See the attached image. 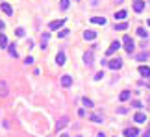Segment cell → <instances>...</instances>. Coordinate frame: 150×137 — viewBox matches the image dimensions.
I'll return each instance as SVG.
<instances>
[{
  "label": "cell",
  "instance_id": "f546056e",
  "mask_svg": "<svg viewBox=\"0 0 150 137\" xmlns=\"http://www.w3.org/2000/svg\"><path fill=\"white\" fill-rule=\"evenodd\" d=\"M69 35V30H61L60 33H58V37H67Z\"/></svg>",
  "mask_w": 150,
  "mask_h": 137
},
{
  "label": "cell",
  "instance_id": "74e56055",
  "mask_svg": "<svg viewBox=\"0 0 150 137\" xmlns=\"http://www.w3.org/2000/svg\"><path fill=\"white\" fill-rule=\"evenodd\" d=\"M98 137H106V135H104V134H102V132H100V134H98Z\"/></svg>",
  "mask_w": 150,
  "mask_h": 137
},
{
  "label": "cell",
  "instance_id": "9a60e30c",
  "mask_svg": "<svg viewBox=\"0 0 150 137\" xmlns=\"http://www.w3.org/2000/svg\"><path fill=\"white\" fill-rule=\"evenodd\" d=\"M113 17H115V21H124V19L128 17V11H126V9H121V11H117Z\"/></svg>",
  "mask_w": 150,
  "mask_h": 137
},
{
  "label": "cell",
  "instance_id": "603a6c76",
  "mask_svg": "<svg viewBox=\"0 0 150 137\" xmlns=\"http://www.w3.org/2000/svg\"><path fill=\"white\" fill-rule=\"evenodd\" d=\"M119 98H121V102H126V100H128V98H130V91H122V93H121V96H119Z\"/></svg>",
  "mask_w": 150,
  "mask_h": 137
},
{
  "label": "cell",
  "instance_id": "ba28073f",
  "mask_svg": "<svg viewBox=\"0 0 150 137\" xmlns=\"http://www.w3.org/2000/svg\"><path fill=\"white\" fill-rule=\"evenodd\" d=\"M133 120H135L137 124H141V122H147V115H145L143 111H137L135 115H133Z\"/></svg>",
  "mask_w": 150,
  "mask_h": 137
},
{
  "label": "cell",
  "instance_id": "484cf974",
  "mask_svg": "<svg viewBox=\"0 0 150 137\" xmlns=\"http://www.w3.org/2000/svg\"><path fill=\"white\" fill-rule=\"evenodd\" d=\"M128 28V24L126 22H119V24H115V30H119V32H122V30Z\"/></svg>",
  "mask_w": 150,
  "mask_h": 137
},
{
  "label": "cell",
  "instance_id": "4fadbf2b",
  "mask_svg": "<svg viewBox=\"0 0 150 137\" xmlns=\"http://www.w3.org/2000/svg\"><path fill=\"white\" fill-rule=\"evenodd\" d=\"M84 39H85V41H93V39H96V32H93V30H85V32H84Z\"/></svg>",
  "mask_w": 150,
  "mask_h": 137
},
{
  "label": "cell",
  "instance_id": "e575fe53",
  "mask_svg": "<svg viewBox=\"0 0 150 137\" xmlns=\"http://www.w3.org/2000/svg\"><path fill=\"white\" fill-rule=\"evenodd\" d=\"M143 137H150V124H148V128H147V132L143 134Z\"/></svg>",
  "mask_w": 150,
  "mask_h": 137
},
{
  "label": "cell",
  "instance_id": "277c9868",
  "mask_svg": "<svg viewBox=\"0 0 150 137\" xmlns=\"http://www.w3.org/2000/svg\"><path fill=\"white\" fill-rule=\"evenodd\" d=\"M121 46H122V45H121V43H119V41H113V43H111V45H109V48H108V50H106V56H113V54H115V52H117V50H119V48H121Z\"/></svg>",
  "mask_w": 150,
  "mask_h": 137
},
{
  "label": "cell",
  "instance_id": "ffe728a7",
  "mask_svg": "<svg viewBox=\"0 0 150 137\" xmlns=\"http://www.w3.org/2000/svg\"><path fill=\"white\" fill-rule=\"evenodd\" d=\"M0 48H7V37L4 33H0Z\"/></svg>",
  "mask_w": 150,
  "mask_h": 137
},
{
  "label": "cell",
  "instance_id": "6da1fadb",
  "mask_svg": "<svg viewBox=\"0 0 150 137\" xmlns=\"http://www.w3.org/2000/svg\"><path fill=\"white\" fill-rule=\"evenodd\" d=\"M122 43H124V45H122V46H124V50H126L128 54H132V52H133V48H135V43H133V39L130 37V35H124Z\"/></svg>",
  "mask_w": 150,
  "mask_h": 137
},
{
  "label": "cell",
  "instance_id": "f35d334b",
  "mask_svg": "<svg viewBox=\"0 0 150 137\" xmlns=\"http://www.w3.org/2000/svg\"><path fill=\"white\" fill-rule=\"evenodd\" d=\"M148 26H150V19H148Z\"/></svg>",
  "mask_w": 150,
  "mask_h": 137
},
{
  "label": "cell",
  "instance_id": "52a82bcc",
  "mask_svg": "<svg viewBox=\"0 0 150 137\" xmlns=\"http://www.w3.org/2000/svg\"><path fill=\"white\" fill-rule=\"evenodd\" d=\"M61 85L63 87H70V85H72V76H70V74H63L61 76Z\"/></svg>",
  "mask_w": 150,
  "mask_h": 137
},
{
  "label": "cell",
  "instance_id": "8d00e7d4",
  "mask_svg": "<svg viewBox=\"0 0 150 137\" xmlns=\"http://www.w3.org/2000/svg\"><path fill=\"white\" fill-rule=\"evenodd\" d=\"M2 28H4V22H2V21H0V30H2Z\"/></svg>",
  "mask_w": 150,
  "mask_h": 137
},
{
  "label": "cell",
  "instance_id": "d4e9b609",
  "mask_svg": "<svg viewBox=\"0 0 150 137\" xmlns=\"http://www.w3.org/2000/svg\"><path fill=\"white\" fill-rule=\"evenodd\" d=\"M82 104H84L85 108H93V102H91L87 96H84V98H82Z\"/></svg>",
  "mask_w": 150,
  "mask_h": 137
},
{
  "label": "cell",
  "instance_id": "9c48e42d",
  "mask_svg": "<svg viewBox=\"0 0 150 137\" xmlns=\"http://www.w3.org/2000/svg\"><path fill=\"white\" fill-rule=\"evenodd\" d=\"M143 9H145V0H135V2H133V11H135V13H141Z\"/></svg>",
  "mask_w": 150,
  "mask_h": 137
},
{
  "label": "cell",
  "instance_id": "2e32d148",
  "mask_svg": "<svg viewBox=\"0 0 150 137\" xmlns=\"http://www.w3.org/2000/svg\"><path fill=\"white\" fill-rule=\"evenodd\" d=\"M84 63L87 65V67L93 65V52H85V54H84Z\"/></svg>",
  "mask_w": 150,
  "mask_h": 137
},
{
  "label": "cell",
  "instance_id": "7a4b0ae2",
  "mask_svg": "<svg viewBox=\"0 0 150 137\" xmlns=\"http://www.w3.org/2000/svg\"><path fill=\"white\" fill-rule=\"evenodd\" d=\"M9 95V85L6 80H0V98H6Z\"/></svg>",
  "mask_w": 150,
  "mask_h": 137
},
{
  "label": "cell",
  "instance_id": "5bb4252c",
  "mask_svg": "<svg viewBox=\"0 0 150 137\" xmlns=\"http://www.w3.org/2000/svg\"><path fill=\"white\" fill-rule=\"evenodd\" d=\"M65 61H67L65 52H58V54H56V63H58V65H65Z\"/></svg>",
  "mask_w": 150,
  "mask_h": 137
},
{
  "label": "cell",
  "instance_id": "7402d4cb",
  "mask_svg": "<svg viewBox=\"0 0 150 137\" xmlns=\"http://www.w3.org/2000/svg\"><path fill=\"white\" fill-rule=\"evenodd\" d=\"M7 52H9V56H11V57H17V56H19V54H17V48H15V45H13V46L7 45Z\"/></svg>",
  "mask_w": 150,
  "mask_h": 137
},
{
  "label": "cell",
  "instance_id": "5b68a950",
  "mask_svg": "<svg viewBox=\"0 0 150 137\" xmlns=\"http://www.w3.org/2000/svg\"><path fill=\"white\" fill-rule=\"evenodd\" d=\"M65 19H58V21H52V22H50V24H48V30H52V32H54V30H58V28H61V26L63 24H65Z\"/></svg>",
  "mask_w": 150,
  "mask_h": 137
},
{
  "label": "cell",
  "instance_id": "e0dca14e",
  "mask_svg": "<svg viewBox=\"0 0 150 137\" xmlns=\"http://www.w3.org/2000/svg\"><path fill=\"white\" fill-rule=\"evenodd\" d=\"M48 39H50V33H48V32L41 35V48H43V50H45L46 46H48V45H46V43H48Z\"/></svg>",
  "mask_w": 150,
  "mask_h": 137
},
{
  "label": "cell",
  "instance_id": "44dd1931",
  "mask_svg": "<svg viewBox=\"0 0 150 137\" xmlns=\"http://www.w3.org/2000/svg\"><path fill=\"white\" fill-rule=\"evenodd\" d=\"M91 120H93V122H102L104 117H102L100 113H94V115H91Z\"/></svg>",
  "mask_w": 150,
  "mask_h": 137
},
{
  "label": "cell",
  "instance_id": "7c38bea8",
  "mask_svg": "<svg viewBox=\"0 0 150 137\" xmlns=\"http://www.w3.org/2000/svg\"><path fill=\"white\" fill-rule=\"evenodd\" d=\"M139 74L143 78H150V67H148V65H141V67H139Z\"/></svg>",
  "mask_w": 150,
  "mask_h": 137
},
{
  "label": "cell",
  "instance_id": "30bf717a",
  "mask_svg": "<svg viewBox=\"0 0 150 137\" xmlns=\"http://www.w3.org/2000/svg\"><path fill=\"white\" fill-rule=\"evenodd\" d=\"M137 135H139L137 128H126L124 130V137H137Z\"/></svg>",
  "mask_w": 150,
  "mask_h": 137
},
{
  "label": "cell",
  "instance_id": "d6a6232c",
  "mask_svg": "<svg viewBox=\"0 0 150 137\" xmlns=\"http://www.w3.org/2000/svg\"><path fill=\"white\" fill-rule=\"evenodd\" d=\"M126 111H128V109H126V108H119V109H117V113H121V115H124Z\"/></svg>",
  "mask_w": 150,
  "mask_h": 137
},
{
  "label": "cell",
  "instance_id": "4dcf8cb0",
  "mask_svg": "<svg viewBox=\"0 0 150 137\" xmlns=\"http://www.w3.org/2000/svg\"><path fill=\"white\" fill-rule=\"evenodd\" d=\"M24 63H26V65H33V57H31V56H28V57L24 59Z\"/></svg>",
  "mask_w": 150,
  "mask_h": 137
},
{
  "label": "cell",
  "instance_id": "1f68e13d",
  "mask_svg": "<svg viewBox=\"0 0 150 137\" xmlns=\"http://www.w3.org/2000/svg\"><path fill=\"white\" fill-rule=\"evenodd\" d=\"M133 108H137V109H141V108H143V104H141V102H139V100H135V102H133Z\"/></svg>",
  "mask_w": 150,
  "mask_h": 137
},
{
  "label": "cell",
  "instance_id": "d590c367",
  "mask_svg": "<svg viewBox=\"0 0 150 137\" xmlns=\"http://www.w3.org/2000/svg\"><path fill=\"white\" fill-rule=\"evenodd\" d=\"M60 137H69V134H61V135H60Z\"/></svg>",
  "mask_w": 150,
  "mask_h": 137
},
{
  "label": "cell",
  "instance_id": "3957f363",
  "mask_svg": "<svg viewBox=\"0 0 150 137\" xmlns=\"http://www.w3.org/2000/svg\"><path fill=\"white\" fill-rule=\"evenodd\" d=\"M106 65H108V67L111 69V70H119V69L122 67V59H119V57H115V59H109Z\"/></svg>",
  "mask_w": 150,
  "mask_h": 137
},
{
  "label": "cell",
  "instance_id": "836d02e7",
  "mask_svg": "<svg viewBox=\"0 0 150 137\" xmlns=\"http://www.w3.org/2000/svg\"><path fill=\"white\" fill-rule=\"evenodd\" d=\"M98 4H100V0H91V6H93V7H96Z\"/></svg>",
  "mask_w": 150,
  "mask_h": 137
},
{
  "label": "cell",
  "instance_id": "8992f818",
  "mask_svg": "<svg viewBox=\"0 0 150 137\" xmlns=\"http://www.w3.org/2000/svg\"><path fill=\"white\" fill-rule=\"evenodd\" d=\"M67 124H69V117H61V119L56 122V132H61Z\"/></svg>",
  "mask_w": 150,
  "mask_h": 137
},
{
  "label": "cell",
  "instance_id": "cb8c5ba5",
  "mask_svg": "<svg viewBox=\"0 0 150 137\" xmlns=\"http://www.w3.org/2000/svg\"><path fill=\"white\" fill-rule=\"evenodd\" d=\"M137 35H139V37H148V33H147V30H145V28H137Z\"/></svg>",
  "mask_w": 150,
  "mask_h": 137
},
{
  "label": "cell",
  "instance_id": "f1b7e54d",
  "mask_svg": "<svg viewBox=\"0 0 150 137\" xmlns=\"http://www.w3.org/2000/svg\"><path fill=\"white\" fill-rule=\"evenodd\" d=\"M15 33H17L19 37H24V30H22V28H17V30H15Z\"/></svg>",
  "mask_w": 150,
  "mask_h": 137
},
{
  "label": "cell",
  "instance_id": "4316f807",
  "mask_svg": "<svg viewBox=\"0 0 150 137\" xmlns=\"http://www.w3.org/2000/svg\"><path fill=\"white\" fill-rule=\"evenodd\" d=\"M60 7H61L63 11H65L67 7H69V0H61V2H60Z\"/></svg>",
  "mask_w": 150,
  "mask_h": 137
},
{
  "label": "cell",
  "instance_id": "8fae6325",
  "mask_svg": "<svg viewBox=\"0 0 150 137\" xmlns=\"http://www.w3.org/2000/svg\"><path fill=\"white\" fill-rule=\"evenodd\" d=\"M0 9H2L6 15H13V7H11L7 2H2V4H0Z\"/></svg>",
  "mask_w": 150,
  "mask_h": 137
},
{
  "label": "cell",
  "instance_id": "83f0119b",
  "mask_svg": "<svg viewBox=\"0 0 150 137\" xmlns=\"http://www.w3.org/2000/svg\"><path fill=\"white\" fill-rule=\"evenodd\" d=\"M102 78H104V72H96V74L93 76V80H94V82H98V80H102Z\"/></svg>",
  "mask_w": 150,
  "mask_h": 137
},
{
  "label": "cell",
  "instance_id": "ac0fdd59",
  "mask_svg": "<svg viewBox=\"0 0 150 137\" xmlns=\"http://www.w3.org/2000/svg\"><path fill=\"white\" fill-rule=\"evenodd\" d=\"M91 22H93V24H100V26H106V22H108V21H106L104 17H93V19H91Z\"/></svg>",
  "mask_w": 150,
  "mask_h": 137
},
{
  "label": "cell",
  "instance_id": "d6986e66",
  "mask_svg": "<svg viewBox=\"0 0 150 137\" xmlns=\"http://www.w3.org/2000/svg\"><path fill=\"white\" fill-rule=\"evenodd\" d=\"M148 57H150L148 52H141V54H137V56H135V59H137V61H147Z\"/></svg>",
  "mask_w": 150,
  "mask_h": 137
}]
</instances>
